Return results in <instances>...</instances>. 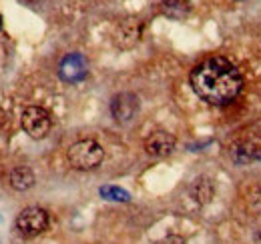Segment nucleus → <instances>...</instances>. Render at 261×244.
I'll list each match as a JSON object with an SVG mask.
<instances>
[{"label":"nucleus","mask_w":261,"mask_h":244,"mask_svg":"<svg viewBox=\"0 0 261 244\" xmlns=\"http://www.w3.org/2000/svg\"><path fill=\"white\" fill-rule=\"evenodd\" d=\"M191 86L205 102L225 106L241 92L243 78L225 56H211L191 70Z\"/></svg>","instance_id":"nucleus-1"},{"label":"nucleus","mask_w":261,"mask_h":244,"mask_svg":"<svg viewBox=\"0 0 261 244\" xmlns=\"http://www.w3.org/2000/svg\"><path fill=\"white\" fill-rule=\"evenodd\" d=\"M66 158L76 170H93L102 162L105 150L95 140H79L68 148Z\"/></svg>","instance_id":"nucleus-2"},{"label":"nucleus","mask_w":261,"mask_h":244,"mask_svg":"<svg viewBox=\"0 0 261 244\" xmlns=\"http://www.w3.org/2000/svg\"><path fill=\"white\" fill-rule=\"evenodd\" d=\"M48 228V212L38 206H29L16 216V230L24 238H34Z\"/></svg>","instance_id":"nucleus-3"},{"label":"nucleus","mask_w":261,"mask_h":244,"mask_svg":"<svg viewBox=\"0 0 261 244\" xmlns=\"http://www.w3.org/2000/svg\"><path fill=\"white\" fill-rule=\"evenodd\" d=\"M22 128H24V132L31 138L40 140V138H44L50 132L53 118H50L46 108H42V106H29L22 112Z\"/></svg>","instance_id":"nucleus-4"},{"label":"nucleus","mask_w":261,"mask_h":244,"mask_svg":"<svg viewBox=\"0 0 261 244\" xmlns=\"http://www.w3.org/2000/svg\"><path fill=\"white\" fill-rule=\"evenodd\" d=\"M139 96L133 92H121L111 100V114L113 118L121 124L130 122L137 114H139Z\"/></svg>","instance_id":"nucleus-5"},{"label":"nucleus","mask_w":261,"mask_h":244,"mask_svg":"<svg viewBox=\"0 0 261 244\" xmlns=\"http://www.w3.org/2000/svg\"><path fill=\"white\" fill-rule=\"evenodd\" d=\"M87 74H89V62L79 52L66 54L59 64V76L65 82H81L87 78Z\"/></svg>","instance_id":"nucleus-6"},{"label":"nucleus","mask_w":261,"mask_h":244,"mask_svg":"<svg viewBox=\"0 0 261 244\" xmlns=\"http://www.w3.org/2000/svg\"><path fill=\"white\" fill-rule=\"evenodd\" d=\"M175 136L167 130H155L147 136L145 140V150L149 156H155V158H163V156H169V154L175 150Z\"/></svg>","instance_id":"nucleus-7"},{"label":"nucleus","mask_w":261,"mask_h":244,"mask_svg":"<svg viewBox=\"0 0 261 244\" xmlns=\"http://www.w3.org/2000/svg\"><path fill=\"white\" fill-rule=\"evenodd\" d=\"M141 30H143L141 20L129 18V20L121 22V24H119V28H117V34H115L117 44H119V46H123V48H130L133 44H137V42H139V38H141Z\"/></svg>","instance_id":"nucleus-8"},{"label":"nucleus","mask_w":261,"mask_h":244,"mask_svg":"<svg viewBox=\"0 0 261 244\" xmlns=\"http://www.w3.org/2000/svg\"><path fill=\"white\" fill-rule=\"evenodd\" d=\"M231 158L235 164H251L261 160V148L253 142L239 140L231 146Z\"/></svg>","instance_id":"nucleus-9"},{"label":"nucleus","mask_w":261,"mask_h":244,"mask_svg":"<svg viewBox=\"0 0 261 244\" xmlns=\"http://www.w3.org/2000/svg\"><path fill=\"white\" fill-rule=\"evenodd\" d=\"M189 192H191V196H193L195 202H199V204H209L213 200V196H215V186H213L209 176H199V178L193 180Z\"/></svg>","instance_id":"nucleus-10"},{"label":"nucleus","mask_w":261,"mask_h":244,"mask_svg":"<svg viewBox=\"0 0 261 244\" xmlns=\"http://www.w3.org/2000/svg\"><path fill=\"white\" fill-rule=\"evenodd\" d=\"M8 180H10V186H12L14 190H18V192H24V190L33 188L34 182H36L34 172L29 166H16V168H12Z\"/></svg>","instance_id":"nucleus-11"},{"label":"nucleus","mask_w":261,"mask_h":244,"mask_svg":"<svg viewBox=\"0 0 261 244\" xmlns=\"http://www.w3.org/2000/svg\"><path fill=\"white\" fill-rule=\"evenodd\" d=\"M163 14L175 20H183L191 12V0H163L161 2Z\"/></svg>","instance_id":"nucleus-12"},{"label":"nucleus","mask_w":261,"mask_h":244,"mask_svg":"<svg viewBox=\"0 0 261 244\" xmlns=\"http://www.w3.org/2000/svg\"><path fill=\"white\" fill-rule=\"evenodd\" d=\"M98 194L105 198V200H113V202H129L130 194L127 190L119 188V186H100L98 188Z\"/></svg>","instance_id":"nucleus-13"},{"label":"nucleus","mask_w":261,"mask_h":244,"mask_svg":"<svg viewBox=\"0 0 261 244\" xmlns=\"http://www.w3.org/2000/svg\"><path fill=\"white\" fill-rule=\"evenodd\" d=\"M249 208L253 212L261 214V188H255L251 194H249Z\"/></svg>","instance_id":"nucleus-14"},{"label":"nucleus","mask_w":261,"mask_h":244,"mask_svg":"<svg viewBox=\"0 0 261 244\" xmlns=\"http://www.w3.org/2000/svg\"><path fill=\"white\" fill-rule=\"evenodd\" d=\"M157 244H185V240H183V236H177V234H169V236H165V238H161Z\"/></svg>","instance_id":"nucleus-15"}]
</instances>
